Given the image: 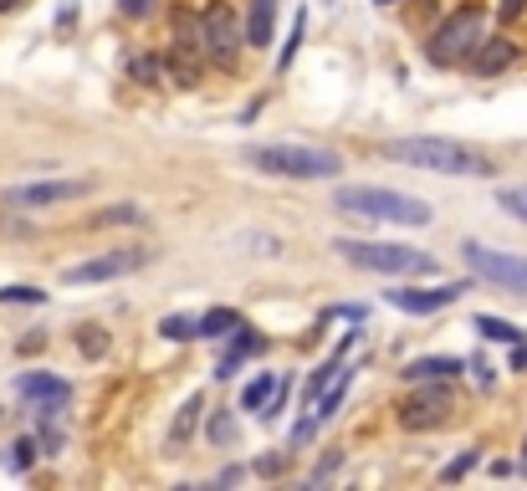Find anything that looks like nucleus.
I'll use <instances>...</instances> for the list:
<instances>
[{
  "instance_id": "obj_1",
  "label": "nucleus",
  "mask_w": 527,
  "mask_h": 491,
  "mask_svg": "<svg viewBox=\"0 0 527 491\" xmlns=\"http://www.w3.org/2000/svg\"><path fill=\"white\" fill-rule=\"evenodd\" d=\"M384 159L405 164V169H425V174H461V180H492L497 164L461 144V139H441V133H410V139H389Z\"/></svg>"
},
{
  "instance_id": "obj_2",
  "label": "nucleus",
  "mask_w": 527,
  "mask_h": 491,
  "mask_svg": "<svg viewBox=\"0 0 527 491\" xmlns=\"http://www.w3.org/2000/svg\"><path fill=\"white\" fill-rule=\"evenodd\" d=\"M246 164L261 169V174H277V180H338L343 174V154L338 149H323V144H251L246 149Z\"/></svg>"
},
{
  "instance_id": "obj_3",
  "label": "nucleus",
  "mask_w": 527,
  "mask_h": 491,
  "mask_svg": "<svg viewBox=\"0 0 527 491\" xmlns=\"http://www.w3.org/2000/svg\"><path fill=\"white\" fill-rule=\"evenodd\" d=\"M333 205L343 215H359V220H389V226H430L435 210L420 195L405 190H389V185H338Z\"/></svg>"
},
{
  "instance_id": "obj_4",
  "label": "nucleus",
  "mask_w": 527,
  "mask_h": 491,
  "mask_svg": "<svg viewBox=\"0 0 527 491\" xmlns=\"http://www.w3.org/2000/svg\"><path fill=\"white\" fill-rule=\"evenodd\" d=\"M333 251L348 266L374 272V277H430L435 272V256L420 251V246H405V241H354V236H343V241H333Z\"/></svg>"
},
{
  "instance_id": "obj_5",
  "label": "nucleus",
  "mask_w": 527,
  "mask_h": 491,
  "mask_svg": "<svg viewBox=\"0 0 527 491\" xmlns=\"http://www.w3.org/2000/svg\"><path fill=\"white\" fill-rule=\"evenodd\" d=\"M461 261H466V272H471L476 282L527 297V256L497 251V246H487V241H461Z\"/></svg>"
},
{
  "instance_id": "obj_6",
  "label": "nucleus",
  "mask_w": 527,
  "mask_h": 491,
  "mask_svg": "<svg viewBox=\"0 0 527 491\" xmlns=\"http://www.w3.org/2000/svg\"><path fill=\"white\" fill-rule=\"evenodd\" d=\"M476 47H481V11L461 6V11H451L441 26H435V36L425 41V57L435 67H461V62H471Z\"/></svg>"
},
{
  "instance_id": "obj_7",
  "label": "nucleus",
  "mask_w": 527,
  "mask_h": 491,
  "mask_svg": "<svg viewBox=\"0 0 527 491\" xmlns=\"http://www.w3.org/2000/svg\"><path fill=\"white\" fill-rule=\"evenodd\" d=\"M154 251L149 246H113L103 256H87L77 266H67L62 272V287H98V282H118L128 272H139V266H149Z\"/></svg>"
},
{
  "instance_id": "obj_8",
  "label": "nucleus",
  "mask_w": 527,
  "mask_h": 491,
  "mask_svg": "<svg viewBox=\"0 0 527 491\" xmlns=\"http://www.w3.org/2000/svg\"><path fill=\"white\" fill-rule=\"evenodd\" d=\"M82 195H93V180H31V185L0 190V205H11V210H47V205H72Z\"/></svg>"
},
{
  "instance_id": "obj_9",
  "label": "nucleus",
  "mask_w": 527,
  "mask_h": 491,
  "mask_svg": "<svg viewBox=\"0 0 527 491\" xmlns=\"http://www.w3.org/2000/svg\"><path fill=\"white\" fill-rule=\"evenodd\" d=\"M200 26H205V52H210V62L215 67H236V57H241V47H246V31L236 26V16H231V6H215L200 16Z\"/></svg>"
},
{
  "instance_id": "obj_10",
  "label": "nucleus",
  "mask_w": 527,
  "mask_h": 491,
  "mask_svg": "<svg viewBox=\"0 0 527 491\" xmlns=\"http://www.w3.org/2000/svg\"><path fill=\"white\" fill-rule=\"evenodd\" d=\"M466 292V282H451V287H394L389 292V307H400V312H441V307H451L456 297Z\"/></svg>"
},
{
  "instance_id": "obj_11",
  "label": "nucleus",
  "mask_w": 527,
  "mask_h": 491,
  "mask_svg": "<svg viewBox=\"0 0 527 491\" xmlns=\"http://www.w3.org/2000/svg\"><path fill=\"white\" fill-rule=\"evenodd\" d=\"M16 394H21V399H36V410L52 415V410H62L67 399H72V384L57 379V374H21V379H16Z\"/></svg>"
},
{
  "instance_id": "obj_12",
  "label": "nucleus",
  "mask_w": 527,
  "mask_h": 491,
  "mask_svg": "<svg viewBox=\"0 0 527 491\" xmlns=\"http://www.w3.org/2000/svg\"><path fill=\"white\" fill-rule=\"evenodd\" d=\"M512 62H517V47L507 36H481V47L471 52V72L476 77H502Z\"/></svg>"
},
{
  "instance_id": "obj_13",
  "label": "nucleus",
  "mask_w": 527,
  "mask_h": 491,
  "mask_svg": "<svg viewBox=\"0 0 527 491\" xmlns=\"http://www.w3.org/2000/svg\"><path fill=\"white\" fill-rule=\"evenodd\" d=\"M261 348H267V338H261L256 328H236L231 343H226V353H221V364H215V379H236L241 359H251V353H261Z\"/></svg>"
},
{
  "instance_id": "obj_14",
  "label": "nucleus",
  "mask_w": 527,
  "mask_h": 491,
  "mask_svg": "<svg viewBox=\"0 0 527 491\" xmlns=\"http://www.w3.org/2000/svg\"><path fill=\"white\" fill-rule=\"evenodd\" d=\"M446 405H451V394H446V389H425L420 399H410V405H405L400 425H405V430H420V425H435V420H441V415H446Z\"/></svg>"
},
{
  "instance_id": "obj_15",
  "label": "nucleus",
  "mask_w": 527,
  "mask_h": 491,
  "mask_svg": "<svg viewBox=\"0 0 527 491\" xmlns=\"http://www.w3.org/2000/svg\"><path fill=\"white\" fill-rule=\"evenodd\" d=\"M272 31H277V0H251L246 11V47H272Z\"/></svg>"
},
{
  "instance_id": "obj_16",
  "label": "nucleus",
  "mask_w": 527,
  "mask_h": 491,
  "mask_svg": "<svg viewBox=\"0 0 527 491\" xmlns=\"http://www.w3.org/2000/svg\"><path fill=\"white\" fill-rule=\"evenodd\" d=\"M466 364L461 359H410L405 364V379L410 384H435V379H461Z\"/></svg>"
},
{
  "instance_id": "obj_17",
  "label": "nucleus",
  "mask_w": 527,
  "mask_h": 491,
  "mask_svg": "<svg viewBox=\"0 0 527 491\" xmlns=\"http://www.w3.org/2000/svg\"><path fill=\"white\" fill-rule=\"evenodd\" d=\"M348 343H354V333H348L333 353H328V359H323V369H313V379H307V389H302V399H307V405H313V399H323L328 394V384H333V374L343 369V353H348Z\"/></svg>"
},
{
  "instance_id": "obj_18",
  "label": "nucleus",
  "mask_w": 527,
  "mask_h": 491,
  "mask_svg": "<svg viewBox=\"0 0 527 491\" xmlns=\"http://www.w3.org/2000/svg\"><path fill=\"white\" fill-rule=\"evenodd\" d=\"M200 410H205V399H200V394H190L185 405H180V415H174V430H169V451H185V445L195 440Z\"/></svg>"
},
{
  "instance_id": "obj_19",
  "label": "nucleus",
  "mask_w": 527,
  "mask_h": 491,
  "mask_svg": "<svg viewBox=\"0 0 527 491\" xmlns=\"http://www.w3.org/2000/svg\"><path fill=\"white\" fill-rule=\"evenodd\" d=\"M236 328H246V318H241L236 307H210L205 318H195V333L200 338H231Z\"/></svg>"
},
{
  "instance_id": "obj_20",
  "label": "nucleus",
  "mask_w": 527,
  "mask_h": 491,
  "mask_svg": "<svg viewBox=\"0 0 527 491\" xmlns=\"http://www.w3.org/2000/svg\"><path fill=\"white\" fill-rule=\"evenodd\" d=\"M144 220H149V210H144V205L118 200L113 210H98V215H93V226H144Z\"/></svg>"
},
{
  "instance_id": "obj_21",
  "label": "nucleus",
  "mask_w": 527,
  "mask_h": 491,
  "mask_svg": "<svg viewBox=\"0 0 527 491\" xmlns=\"http://www.w3.org/2000/svg\"><path fill=\"white\" fill-rule=\"evenodd\" d=\"M272 394H277V379L272 374H256L246 389H241V410H251V415H261L272 405Z\"/></svg>"
},
{
  "instance_id": "obj_22",
  "label": "nucleus",
  "mask_w": 527,
  "mask_h": 491,
  "mask_svg": "<svg viewBox=\"0 0 527 491\" xmlns=\"http://www.w3.org/2000/svg\"><path fill=\"white\" fill-rule=\"evenodd\" d=\"M471 328H476L481 338H492V343H522V328H512L507 318H492V312H481Z\"/></svg>"
},
{
  "instance_id": "obj_23",
  "label": "nucleus",
  "mask_w": 527,
  "mask_h": 491,
  "mask_svg": "<svg viewBox=\"0 0 527 491\" xmlns=\"http://www.w3.org/2000/svg\"><path fill=\"white\" fill-rule=\"evenodd\" d=\"M348 379H354V369H348V364H343L338 384H328V394L318 399V425H328V420L338 415V405H343V394H348Z\"/></svg>"
},
{
  "instance_id": "obj_24",
  "label": "nucleus",
  "mask_w": 527,
  "mask_h": 491,
  "mask_svg": "<svg viewBox=\"0 0 527 491\" xmlns=\"http://www.w3.org/2000/svg\"><path fill=\"white\" fill-rule=\"evenodd\" d=\"M205 435H210V445H236L241 425H236V415H231V410H215V415H210V425H205Z\"/></svg>"
},
{
  "instance_id": "obj_25",
  "label": "nucleus",
  "mask_w": 527,
  "mask_h": 491,
  "mask_svg": "<svg viewBox=\"0 0 527 491\" xmlns=\"http://www.w3.org/2000/svg\"><path fill=\"white\" fill-rule=\"evenodd\" d=\"M159 338H169V343H190V338H200V333H195V318H185V312H169V318L159 323Z\"/></svg>"
},
{
  "instance_id": "obj_26",
  "label": "nucleus",
  "mask_w": 527,
  "mask_h": 491,
  "mask_svg": "<svg viewBox=\"0 0 527 491\" xmlns=\"http://www.w3.org/2000/svg\"><path fill=\"white\" fill-rule=\"evenodd\" d=\"M497 205H502L512 220H522V226H527V185H502V190H497Z\"/></svg>"
},
{
  "instance_id": "obj_27",
  "label": "nucleus",
  "mask_w": 527,
  "mask_h": 491,
  "mask_svg": "<svg viewBox=\"0 0 527 491\" xmlns=\"http://www.w3.org/2000/svg\"><path fill=\"white\" fill-rule=\"evenodd\" d=\"M6 466H11L16 476H26V471L36 466V440H16L11 451H6Z\"/></svg>"
},
{
  "instance_id": "obj_28",
  "label": "nucleus",
  "mask_w": 527,
  "mask_h": 491,
  "mask_svg": "<svg viewBox=\"0 0 527 491\" xmlns=\"http://www.w3.org/2000/svg\"><path fill=\"white\" fill-rule=\"evenodd\" d=\"M476 461H481V451H466V456H456V461L441 471V481H461V476H471V471H476Z\"/></svg>"
},
{
  "instance_id": "obj_29",
  "label": "nucleus",
  "mask_w": 527,
  "mask_h": 491,
  "mask_svg": "<svg viewBox=\"0 0 527 491\" xmlns=\"http://www.w3.org/2000/svg\"><path fill=\"white\" fill-rule=\"evenodd\" d=\"M287 461H292V451H277V456H261V461H256V476H282V471H287Z\"/></svg>"
},
{
  "instance_id": "obj_30",
  "label": "nucleus",
  "mask_w": 527,
  "mask_h": 491,
  "mask_svg": "<svg viewBox=\"0 0 527 491\" xmlns=\"http://www.w3.org/2000/svg\"><path fill=\"white\" fill-rule=\"evenodd\" d=\"M302 31H307V11H297V21H292V36H287V52L277 57V67H287V62H292V52H297V41H302Z\"/></svg>"
},
{
  "instance_id": "obj_31",
  "label": "nucleus",
  "mask_w": 527,
  "mask_h": 491,
  "mask_svg": "<svg viewBox=\"0 0 527 491\" xmlns=\"http://www.w3.org/2000/svg\"><path fill=\"white\" fill-rule=\"evenodd\" d=\"M118 11H123L128 21H144V16L154 11V0H118Z\"/></svg>"
},
{
  "instance_id": "obj_32",
  "label": "nucleus",
  "mask_w": 527,
  "mask_h": 491,
  "mask_svg": "<svg viewBox=\"0 0 527 491\" xmlns=\"http://www.w3.org/2000/svg\"><path fill=\"white\" fill-rule=\"evenodd\" d=\"M0 302H41L36 287H0Z\"/></svg>"
},
{
  "instance_id": "obj_33",
  "label": "nucleus",
  "mask_w": 527,
  "mask_h": 491,
  "mask_svg": "<svg viewBox=\"0 0 527 491\" xmlns=\"http://www.w3.org/2000/svg\"><path fill=\"white\" fill-rule=\"evenodd\" d=\"M313 430H318V415H313V420H297V425H292V451H297V445H307V440H313Z\"/></svg>"
},
{
  "instance_id": "obj_34",
  "label": "nucleus",
  "mask_w": 527,
  "mask_h": 491,
  "mask_svg": "<svg viewBox=\"0 0 527 491\" xmlns=\"http://www.w3.org/2000/svg\"><path fill=\"white\" fill-rule=\"evenodd\" d=\"M522 11H527V0H497V16L502 21H517Z\"/></svg>"
},
{
  "instance_id": "obj_35",
  "label": "nucleus",
  "mask_w": 527,
  "mask_h": 491,
  "mask_svg": "<svg viewBox=\"0 0 527 491\" xmlns=\"http://www.w3.org/2000/svg\"><path fill=\"white\" fill-rule=\"evenodd\" d=\"M134 72H139L144 82H159V62H154V57H139V62H134Z\"/></svg>"
},
{
  "instance_id": "obj_36",
  "label": "nucleus",
  "mask_w": 527,
  "mask_h": 491,
  "mask_svg": "<svg viewBox=\"0 0 527 491\" xmlns=\"http://www.w3.org/2000/svg\"><path fill=\"white\" fill-rule=\"evenodd\" d=\"M103 348H108L103 333H82V353H103Z\"/></svg>"
},
{
  "instance_id": "obj_37",
  "label": "nucleus",
  "mask_w": 527,
  "mask_h": 491,
  "mask_svg": "<svg viewBox=\"0 0 527 491\" xmlns=\"http://www.w3.org/2000/svg\"><path fill=\"white\" fill-rule=\"evenodd\" d=\"M21 6V0H0V16H6V11H16Z\"/></svg>"
},
{
  "instance_id": "obj_38",
  "label": "nucleus",
  "mask_w": 527,
  "mask_h": 491,
  "mask_svg": "<svg viewBox=\"0 0 527 491\" xmlns=\"http://www.w3.org/2000/svg\"><path fill=\"white\" fill-rule=\"evenodd\" d=\"M374 6H400V0H374Z\"/></svg>"
},
{
  "instance_id": "obj_39",
  "label": "nucleus",
  "mask_w": 527,
  "mask_h": 491,
  "mask_svg": "<svg viewBox=\"0 0 527 491\" xmlns=\"http://www.w3.org/2000/svg\"><path fill=\"white\" fill-rule=\"evenodd\" d=\"M522 471H527V456H522Z\"/></svg>"
}]
</instances>
